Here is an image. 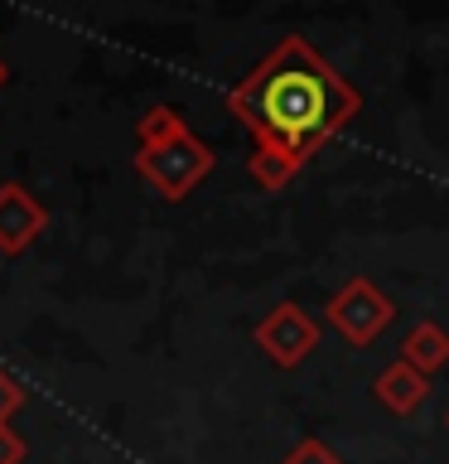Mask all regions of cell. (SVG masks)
<instances>
[{
  "label": "cell",
  "mask_w": 449,
  "mask_h": 464,
  "mask_svg": "<svg viewBox=\"0 0 449 464\" xmlns=\"http://www.w3.org/2000/svg\"><path fill=\"white\" fill-rule=\"evenodd\" d=\"M362 97L333 63H324L310 39L290 34L227 92V111L256 136V150L290 169H304L324 140L358 116Z\"/></svg>",
  "instance_id": "6da1fadb"
},
{
  "label": "cell",
  "mask_w": 449,
  "mask_h": 464,
  "mask_svg": "<svg viewBox=\"0 0 449 464\" xmlns=\"http://www.w3.org/2000/svg\"><path fill=\"white\" fill-rule=\"evenodd\" d=\"M136 169H140V179L150 184L159 198H184V194H194V184L213 169V150L194 136V130H184V136H174L165 145L140 150Z\"/></svg>",
  "instance_id": "7a4b0ae2"
},
{
  "label": "cell",
  "mask_w": 449,
  "mask_h": 464,
  "mask_svg": "<svg viewBox=\"0 0 449 464\" xmlns=\"http://www.w3.org/2000/svg\"><path fill=\"white\" fill-rule=\"evenodd\" d=\"M391 319H396V304H391V295L377 290L368 276H353V281H343L329 295V324L339 329L353 348H368Z\"/></svg>",
  "instance_id": "3957f363"
},
{
  "label": "cell",
  "mask_w": 449,
  "mask_h": 464,
  "mask_svg": "<svg viewBox=\"0 0 449 464\" xmlns=\"http://www.w3.org/2000/svg\"><path fill=\"white\" fill-rule=\"evenodd\" d=\"M256 343L271 353V362H281V368H300V362L319 348V324L300 310L295 300H281L256 324Z\"/></svg>",
  "instance_id": "277c9868"
},
{
  "label": "cell",
  "mask_w": 449,
  "mask_h": 464,
  "mask_svg": "<svg viewBox=\"0 0 449 464\" xmlns=\"http://www.w3.org/2000/svg\"><path fill=\"white\" fill-rule=\"evenodd\" d=\"M49 227V208L24 184H0V252H24Z\"/></svg>",
  "instance_id": "5b68a950"
},
{
  "label": "cell",
  "mask_w": 449,
  "mask_h": 464,
  "mask_svg": "<svg viewBox=\"0 0 449 464\" xmlns=\"http://www.w3.org/2000/svg\"><path fill=\"white\" fill-rule=\"evenodd\" d=\"M372 397L382 401L391 416H411L416 406H425V397H430V377L416 372L406 358H396V362H387V368L377 372Z\"/></svg>",
  "instance_id": "8992f818"
},
{
  "label": "cell",
  "mask_w": 449,
  "mask_h": 464,
  "mask_svg": "<svg viewBox=\"0 0 449 464\" xmlns=\"http://www.w3.org/2000/svg\"><path fill=\"white\" fill-rule=\"evenodd\" d=\"M401 358L411 362L416 372H425V377L440 372L444 362H449V334L435 324V319H420V324L401 339Z\"/></svg>",
  "instance_id": "52a82bcc"
},
{
  "label": "cell",
  "mask_w": 449,
  "mask_h": 464,
  "mask_svg": "<svg viewBox=\"0 0 449 464\" xmlns=\"http://www.w3.org/2000/svg\"><path fill=\"white\" fill-rule=\"evenodd\" d=\"M184 130H188L184 116L159 102V107H150V111L136 121V145H140V150H150V145H165V140H174V136H184Z\"/></svg>",
  "instance_id": "ba28073f"
},
{
  "label": "cell",
  "mask_w": 449,
  "mask_h": 464,
  "mask_svg": "<svg viewBox=\"0 0 449 464\" xmlns=\"http://www.w3.org/2000/svg\"><path fill=\"white\" fill-rule=\"evenodd\" d=\"M281 464H343V455H333L324 440H314V435H310V440H300Z\"/></svg>",
  "instance_id": "9c48e42d"
},
{
  "label": "cell",
  "mask_w": 449,
  "mask_h": 464,
  "mask_svg": "<svg viewBox=\"0 0 449 464\" xmlns=\"http://www.w3.org/2000/svg\"><path fill=\"white\" fill-rule=\"evenodd\" d=\"M20 406H24V387L14 382V377H10L5 368H0V426H5V420H10L14 411H20Z\"/></svg>",
  "instance_id": "30bf717a"
},
{
  "label": "cell",
  "mask_w": 449,
  "mask_h": 464,
  "mask_svg": "<svg viewBox=\"0 0 449 464\" xmlns=\"http://www.w3.org/2000/svg\"><path fill=\"white\" fill-rule=\"evenodd\" d=\"M0 464H24V440L10 426H0Z\"/></svg>",
  "instance_id": "8fae6325"
},
{
  "label": "cell",
  "mask_w": 449,
  "mask_h": 464,
  "mask_svg": "<svg viewBox=\"0 0 449 464\" xmlns=\"http://www.w3.org/2000/svg\"><path fill=\"white\" fill-rule=\"evenodd\" d=\"M5 78H10V72H5V63H0V87H5Z\"/></svg>",
  "instance_id": "7c38bea8"
},
{
  "label": "cell",
  "mask_w": 449,
  "mask_h": 464,
  "mask_svg": "<svg viewBox=\"0 0 449 464\" xmlns=\"http://www.w3.org/2000/svg\"><path fill=\"white\" fill-rule=\"evenodd\" d=\"M444 426H449V420H444Z\"/></svg>",
  "instance_id": "4fadbf2b"
}]
</instances>
